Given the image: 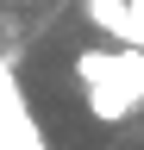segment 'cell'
Returning <instances> with one entry per match:
<instances>
[{
	"label": "cell",
	"mask_w": 144,
	"mask_h": 150,
	"mask_svg": "<svg viewBox=\"0 0 144 150\" xmlns=\"http://www.w3.org/2000/svg\"><path fill=\"white\" fill-rule=\"evenodd\" d=\"M75 81H82V100H88V112L100 125H125L144 106V50L94 44V50L75 56Z\"/></svg>",
	"instance_id": "1"
},
{
	"label": "cell",
	"mask_w": 144,
	"mask_h": 150,
	"mask_svg": "<svg viewBox=\"0 0 144 150\" xmlns=\"http://www.w3.org/2000/svg\"><path fill=\"white\" fill-rule=\"evenodd\" d=\"M0 150H50L44 144V125L31 119L19 63H6V56H0Z\"/></svg>",
	"instance_id": "2"
},
{
	"label": "cell",
	"mask_w": 144,
	"mask_h": 150,
	"mask_svg": "<svg viewBox=\"0 0 144 150\" xmlns=\"http://www.w3.org/2000/svg\"><path fill=\"white\" fill-rule=\"evenodd\" d=\"M88 6V25H94L106 44H119V31H125V0H82Z\"/></svg>",
	"instance_id": "3"
},
{
	"label": "cell",
	"mask_w": 144,
	"mask_h": 150,
	"mask_svg": "<svg viewBox=\"0 0 144 150\" xmlns=\"http://www.w3.org/2000/svg\"><path fill=\"white\" fill-rule=\"evenodd\" d=\"M119 44L144 50V0H125V31H119Z\"/></svg>",
	"instance_id": "4"
}]
</instances>
